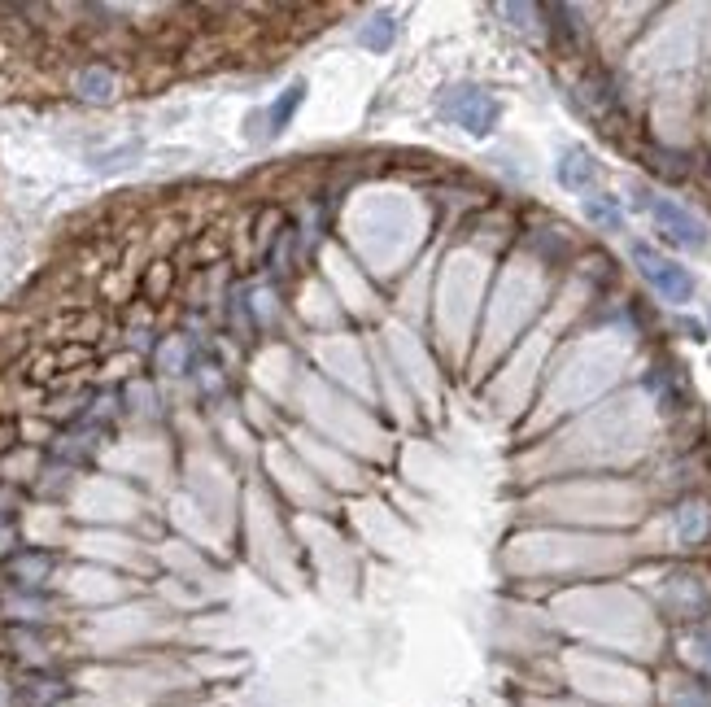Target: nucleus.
<instances>
[{
	"label": "nucleus",
	"mask_w": 711,
	"mask_h": 707,
	"mask_svg": "<svg viewBox=\"0 0 711 707\" xmlns=\"http://www.w3.org/2000/svg\"><path fill=\"white\" fill-rule=\"evenodd\" d=\"M441 114L450 118V123H459L463 131H472V136H489L493 123H498V114H502V105L480 88H459L441 105Z\"/></svg>",
	"instance_id": "2"
},
{
	"label": "nucleus",
	"mask_w": 711,
	"mask_h": 707,
	"mask_svg": "<svg viewBox=\"0 0 711 707\" xmlns=\"http://www.w3.org/2000/svg\"><path fill=\"white\" fill-rule=\"evenodd\" d=\"M594 175H598V166H594V158H589L585 149H568V153H563L559 179H563L568 188H576V193H581V188L594 184Z\"/></svg>",
	"instance_id": "4"
},
{
	"label": "nucleus",
	"mask_w": 711,
	"mask_h": 707,
	"mask_svg": "<svg viewBox=\"0 0 711 707\" xmlns=\"http://www.w3.org/2000/svg\"><path fill=\"white\" fill-rule=\"evenodd\" d=\"M301 97H306V88H301V83H293V88H288L284 97L275 101V110H271V131H284V123L293 118V110L301 105Z\"/></svg>",
	"instance_id": "6"
},
{
	"label": "nucleus",
	"mask_w": 711,
	"mask_h": 707,
	"mask_svg": "<svg viewBox=\"0 0 711 707\" xmlns=\"http://www.w3.org/2000/svg\"><path fill=\"white\" fill-rule=\"evenodd\" d=\"M633 258H637V267H642V275L650 280V289L664 297V302H690L694 297V280H690V271H685L681 262L655 254L650 245H633Z\"/></svg>",
	"instance_id": "1"
},
{
	"label": "nucleus",
	"mask_w": 711,
	"mask_h": 707,
	"mask_svg": "<svg viewBox=\"0 0 711 707\" xmlns=\"http://www.w3.org/2000/svg\"><path fill=\"white\" fill-rule=\"evenodd\" d=\"M393 31H397L393 18H376V22H371V27L363 31V44H371V49H389V44H393Z\"/></svg>",
	"instance_id": "8"
},
{
	"label": "nucleus",
	"mask_w": 711,
	"mask_h": 707,
	"mask_svg": "<svg viewBox=\"0 0 711 707\" xmlns=\"http://www.w3.org/2000/svg\"><path fill=\"white\" fill-rule=\"evenodd\" d=\"M585 214L594 223H602V227H611V232H616L620 227V210H616V197H589L585 201Z\"/></svg>",
	"instance_id": "7"
},
{
	"label": "nucleus",
	"mask_w": 711,
	"mask_h": 707,
	"mask_svg": "<svg viewBox=\"0 0 711 707\" xmlns=\"http://www.w3.org/2000/svg\"><path fill=\"white\" fill-rule=\"evenodd\" d=\"M707 524H711V515H707V507H698V502L681 507V515H677V533L685 537V542H698V537L707 533Z\"/></svg>",
	"instance_id": "5"
},
{
	"label": "nucleus",
	"mask_w": 711,
	"mask_h": 707,
	"mask_svg": "<svg viewBox=\"0 0 711 707\" xmlns=\"http://www.w3.org/2000/svg\"><path fill=\"white\" fill-rule=\"evenodd\" d=\"M650 214H655V223L668 232V241H677L685 249H703L707 245V227L694 219L690 210H681L677 201H655L650 206Z\"/></svg>",
	"instance_id": "3"
}]
</instances>
